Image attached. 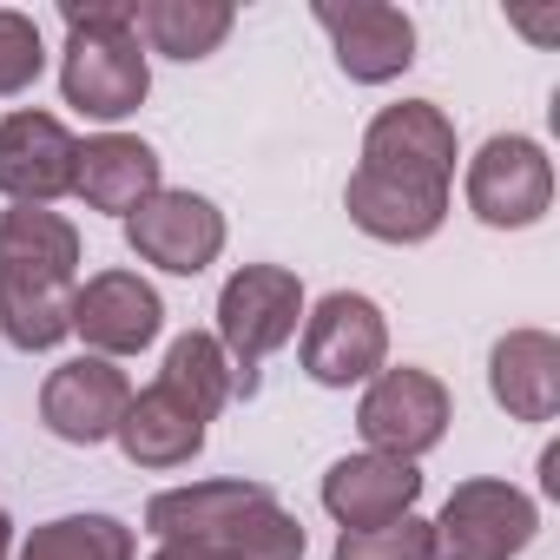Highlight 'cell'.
<instances>
[{"instance_id": "cell-1", "label": "cell", "mask_w": 560, "mask_h": 560, "mask_svg": "<svg viewBox=\"0 0 560 560\" xmlns=\"http://www.w3.org/2000/svg\"><path fill=\"white\" fill-rule=\"evenodd\" d=\"M159 547H205L218 560H304V521L264 481H191L145 501Z\"/></svg>"}, {"instance_id": "cell-2", "label": "cell", "mask_w": 560, "mask_h": 560, "mask_svg": "<svg viewBox=\"0 0 560 560\" xmlns=\"http://www.w3.org/2000/svg\"><path fill=\"white\" fill-rule=\"evenodd\" d=\"M67 21V60H60V93L73 113L86 119H126L145 106L152 93V54L139 47L126 8H113V0H93V8H60Z\"/></svg>"}, {"instance_id": "cell-3", "label": "cell", "mask_w": 560, "mask_h": 560, "mask_svg": "<svg viewBox=\"0 0 560 560\" xmlns=\"http://www.w3.org/2000/svg\"><path fill=\"white\" fill-rule=\"evenodd\" d=\"M304 324V277L284 264H244L218 291V350L231 363V383L257 396V370L270 350H284Z\"/></svg>"}, {"instance_id": "cell-4", "label": "cell", "mask_w": 560, "mask_h": 560, "mask_svg": "<svg viewBox=\"0 0 560 560\" xmlns=\"http://www.w3.org/2000/svg\"><path fill=\"white\" fill-rule=\"evenodd\" d=\"M534 534H540L534 494H521L514 481H494V475L455 481L442 514L429 521L435 560H514V553H527Z\"/></svg>"}, {"instance_id": "cell-5", "label": "cell", "mask_w": 560, "mask_h": 560, "mask_svg": "<svg viewBox=\"0 0 560 560\" xmlns=\"http://www.w3.org/2000/svg\"><path fill=\"white\" fill-rule=\"evenodd\" d=\"M455 159H462V152H455V119H448L435 100H396V106H383V113L370 119V132H363V165H357V172L448 198Z\"/></svg>"}, {"instance_id": "cell-6", "label": "cell", "mask_w": 560, "mask_h": 560, "mask_svg": "<svg viewBox=\"0 0 560 560\" xmlns=\"http://www.w3.org/2000/svg\"><path fill=\"white\" fill-rule=\"evenodd\" d=\"M448 416H455V402H448L442 376H429L416 363L376 370L370 389H363V402H357V429H363L370 455H396V462L429 455L448 435Z\"/></svg>"}, {"instance_id": "cell-7", "label": "cell", "mask_w": 560, "mask_h": 560, "mask_svg": "<svg viewBox=\"0 0 560 560\" xmlns=\"http://www.w3.org/2000/svg\"><path fill=\"white\" fill-rule=\"evenodd\" d=\"M553 205V159L527 132H494L468 159V211L488 231H527Z\"/></svg>"}, {"instance_id": "cell-8", "label": "cell", "mask_w": 560, "mask_h": 560, "mask_svg": "<svg viewBox=\"0 0 560 560\" xmlns=\"http://www.w3.org/2000/svg\"><path fill=\"white\" fill-rule=\"evenodd\" d=\"M389 363V324L363 291H330L304 317V376L324 389L370 383Z\"/></svg>"}, {"instance_id": "cell-9", "label": "cell", "mask_w": 560, "mask_h": 560, "mask_svg": "<svg viewBox=\"0 0 560 560\" xmlns=\"http://www.w3.org/2000/svg\"><path fill=\"white\" fill-rule=\"evenodd\" d=\"M317 27L330 34L337 47V67L357 80V86H389L416 67V21L389 0H317Z\"/></svg>"}, {"instance_id": "cell-10", "label": "cell", "mask_w": 560, "mask_h": 560, "mask_svg": "<svg viewBox=\"0 0 560 560\" xmlns=\"http://www.w3.org/2000/svg\"><path fill=\"white\" fill-rule=\"evenodd\" d=\"M126 244L139 250V264H159L172 277H198L224 250V211L198 191H152L126 218Z\"/></svg>"}, {"instance_id": "cell-11", "label": "cell", "mask_w": 560, "mask_h": 560, "mask_svg": "<svg viewBox=\"0 0 560 560\" xmlns=\"http://www.w3.org/2000/svg\"><path fill=\"white\" fill-rule=\"evenodd\" d=\"M165 330V304L139 270H100L73 291V337H86L93 357H139Z\"/></svg>"}, {"instance_id": "cell-12", "label": "cell", "mask_w": 560, "mask_h": 560, "mask_svg": "<svg viewBox=\"0 0 560 560\" xmlns=\"http://www.w3.org/2000/svg\"><path fill=\"white\" fill-rule=\"evenodd\" d=\"M126 402H132V383H126L119 363H106V357H73V363H60V370L47 376V389H40V422H47V435L73 442V448H93V442H106V435L119 429Z\"/></svg>"}, {"instance_id": "cell-13", "label": "cell", "mask_w": 560, "mask_h": 560, "mask_svg": "<svg viewBox=\"0 0 560 560\" xmlns=\"http://www.w3.org/2000/svg\"><path fill=\"white\" fill-rule=\"evenodd\" d=\"M73 152L80 139L54 113H8L0 119V198L14 205H54L73 191Z\"/></svg>"}, {"instance_id": "cell-14", "label": "cell", "mask_w": 560, "mask_h": 560, "mask_svg": "<svg viewBox=\"0 0 560 560\" xmlns=\"http://www.w3.org/2000/svg\"><path fill=\"white\" fill-rule=\"evenodd\" d=\"M416 501H422V468L396 455H343L324 475V508L337 514V527H389L416 514Z\"/></svg>"}, {"instance_id": "cell-15", "label": "cell", "mask_w": 560, "mask_h": 560, "mask_svg": "<svg viewBox=\"0 0 560 560\" xmlns=\"http://www.w3.org/2000/svg\"><path fill=\"white\" fill-rule=\"evenodd\" d=\"M73 191L93 205V211H113V218H132L152 191H165L159 178V152L132 132H100L73 152Z\"/></svg>"}, {"instance_id": "cell-16", "label": "cell", "mask_w": 560, "mask_h": 560, "mask_svg": "<svg viewBox=\"0 0 560 560\" xmlns=\"http://www.w3.org/2000/svg\"><path fill=\"white\" fill-rule=\"evenodd\" d=\"M488 389L514 422H553L560 416V343L547 330H508L488 350Z\"/></svg>"}, {"instance_id": "cell-17", "label": "cell", "mask_w": 560, "mask_h": 560, "mask_svg": "<svg viewBox=\"0 0 560 560\" xmlns=\"http://www.w3.org/2000/svg\"><path fill=\"white\" fill-rule=\"evenodd\" d=\"M113 442L126 448L132 468H185L205 448V416L185 396H172L165 383H152V389H132Z\"/></svg>"}, {"instance_id": "cell-18", "label": "cell", "mask_w": 560, "mask_h": 560, "mask_svg": "<svg viewBox=\"0 0 560 560\" xmlns=\"http://www.w3.org/2000/svg\"><path fill=\"white\" fill-rule=\"evenodd\" d=\"M343 211H350L357 231H370V237H383V244H422V237L442 231L448 198L416 191V185H389V178H370V172H350Z\"/></svg>"}, {"instance_id": "cell-19", "label": "cell", "mask_w": 560, "mask_h": 560, "mask_svg": "<svg viewBox=\"0 0 560 560\" xmlns=\"http://www.w3.org/2000/svg\"><path fill=\"white\" fill-rule=\"evenodd\" d=\"M126 21H132V34H139L145 54L205 60L237 27V8H224V0H139V8H126Z\"/></svg>"}, {"instance_id": "cell-20", "label": "cell", "mask_w": 560, "mask_h": 560, "mask_svg": "<svg viewBox=\"0 0 560 560\" xmlns=\"http://www.w3.org/2000/svg\"><path fill=\"white\" fill-rule=\"evenodd\" d=\"M73 291L67 277H34V270H0V330L14 350H54L73 337Z\"/></svg>"}, {"instance_id": "cell-21", "label": "cell", "mask_w": 560, "mask_h": 560, "mask_svg": "<svg viewBox=\"0 0 560 560\" xmlns=\"http://www.w3.org/2000/svg\"><path fill=\"white\" fill-rule=\"evenodd\" d=\"M0 270H34V277H67V284H80V231L47 205L0 211Z\"/></svg>"}, {"instance_id": "cell-22", "label": "cell", "mask_w": 560, "mask_h": 560, "mask_svg": "<svg viewBox=\"0 0 560 560\" xmlns=\"http://www.w3.org/2000/svg\"><path fill=\"white\" fill-rule=\"evenodd\" d=\"M159 383L172 389V396H185L205 422L237 396V383H231V363H224V350H218V337H205V330H185L172 350H165V370H159Z\"/></svg>"}, {"instance_id": "cell-23", "label": "cell", "mask_w": 560, "mask_h": 560, "mask_svg": "<svg viewBox=\"0 0 560 560\" xmlns=\"http://www.w3.org/2000/svg\"><path fill=\"white\" fill-rule=\"evenodd\" d=\"M132 527L113 514H60L21 540V560H132Z\"/></svg>"}, {"instance_id": "cell-24", "label": "cell", "mask_w": 560, "mask_h": 560, "mask_svg": "<svg viewBox=\"0 0 560 560\" xmlns=\"http://www.w3.org/2000/svg\"><path fill=\"white\" fill-rule=\"evenodd\" d=\"M337 560H435V540L422 514H402L389 527H343Z\"/></svg>"}, {"instance_id": "cell-25", "label": "cell", "mask_w": 560, "mask_h": 560, "mask_svg": "<svg viewBox=\"0 0 560 560\" xmlns=\"http://www.w3.org/2000/svg\"><path fill=\"white\" fill-rule=\"evenodd\" d=\"M47 67V47H40V27L14 8H0V100H14L40 80Z\"/></svg>"}, {"instance_id": "cell-26", "label": "cell", "mask_w": 560, "mask_h": 560, "mask_svg": "<svg viewBox=\"0 0 560 560\" xmlns=\"http://www.w3.org/2000/svg\"><path fill=\"white\" fill-rule=\"evenodd\" d=\"M540 488H547V494H560V448H547V455H540Z\"/></svg>"}, {"instance_id": "cell-27", "label": "cell", "mask_w": 560, "mask_h": 560, "mask_svg": "<svg viewBox=\"0 0 560 560\" xmlns=\"http://www.w3.org/2000/svg\"><path fill=\"white\" fill-rule=\"evenodd\" d=\"M152 560H218V553H205V547H172V540H165Z\"/></svg>"}, {"instance_id": "cell-28", "label": "cell", "mask_w": 560, "mask_h": 560, "mask_svg": "<svg viewBox=\"0 0 560 560\" xmlns=\"http://www.w3.org/2000/svg\"><path fill=\"white\" fill-rule=\"evenodd\" d=\"M8 553H14V521L0 514V560H8Z\"/></svg>"}]
</instances>
